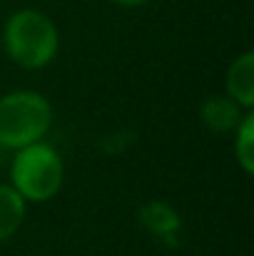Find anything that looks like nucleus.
Wrapping results in <instances>:
<instances>
[{"instance_id":"nucleus-2","label":"nucleus","mask_w":254,"mask_h":256,"mask_svg":"<svg viewBox=\"0 0 254 256\" xmlns=\"http://www.w3.org/2000/svg\"><path fill=\"white\" fill-rule=\"evenodd\" d=\"M53 104L35 90H13L0 94V150L15 152L40 140L53 130Z\"/></svg>"},{"instance_id":"nucleus-3","label":"nucleus","mask_w":254,"mask_h":256,"mask_svg":"<svg viewBox=\"0 0 254 256\" xmlns=\"http://www.w3.org/2000/svg\"><path fill=\"white\" fill-rule=\"evenodd\" d=\"M63 182H65V162L48 140H40L35 144L13 152L8 184L28 204H45L55 199L63 189Z\"/></svg>"},{"instance_id":"nucleus-6","label":"nucleus","mask_w":254,"mask_h":256,"mask_svg":"<svg viewBox=\"0 0 254 256\" xmlns=\"http://www.w3.org/2000/svg\"><path fill=\"white\" fill-rule=\"evenodd\" d=\"M140 222L142 226L157 236V239H167L174 242V236L179 234L182 229V219H179V212L174 206H169L165 202H150L140 209Z\"/></svg>"},{"instance_id":"nucleus-8","label":"nucleus","mask_w":254,"mask_h":256,"mask_svg":"<svg viewBox=\"0 0 254 256\" xmlns=\"http://www.w3.org/2000/svg\"><path fill=\"white\" fill-rule=\"evenodd\" d=\"M234 134V160L242 174H254V112H244Z\"/></svg>"},{"instance_id":"nucleus-1","label":"nucleus","mask_w":254,"mask_h":256,"mask_svg":"<svg viewBox=\"0 0 254 256\" xmlns=\"http://www.w3.org/2000/svg\"><path fill=\"white\" fill-rule=\"evenodd\" d=\"M3 52L20 70H45L60 52V30L35 8L13 10L3 22Z\"/></svg>"},{"instance_id":"nucleus-5","label":"nucleus","mask_w":254,"mask_h":256,"mask_svg":"<svg viewBox=\"0 0 254 256\" xmlns=\"http://www.w3.org/2000/svg\"><path fill=\"white\" fill-rule=\"evenodd\" d=\"M224 94L242 110H254V52H242L224 75Z\"/></svg>"},{"instance_id":"nucleus-9","label":"nucleus","mask_w":254,"mask_h":256,"mask_svg":"<svg viewBox=\"0 0 254 256\" xmlns=\"http://www.w3.org/2000/svg\"><path fill=\"white\" fill-rule=\"evenodd\" d=\"M112 5H120V8H142L147 5L150 0H110Z\"/></svg>"},{"instance_id":"nucleus-10","label":"nucleus","mask_w":254,"mask_h":256,"mask_svg":"<svg viewBox=\"0 0 254 256\" xmlns=\"http://www.w3.org/2000/svg\"><path fill=\"white\" fill-rule=\"evenodd\" d=\"M0 167H3V150H0Z\"/></svg>"},{"instance_id":"nucleus-7","label":"nucleus","mask_w":254,"mask_h":256,"mask_svg":"<svg viewBox=\"0 0 254 256\" xmlns=\"http://www.w3.org/2000/svg\"><path fill=\"white\" fill-rule=\"evenodd\" d=\"M25 214H28V202L8 182H0V244H5L20 232Z\"/></svg>"},{"instance_id":"nucleus-4","label":"nucleus","mask_w":254,"mask_h":256,"mask_svg":"<svg viewBox=\"0 0 254 256\" xmlns=\"http://www.w3.org/2000/svg\"><path fill=\"white\" fill-rule=\"evenodd\" d=\"M244 112H249V110H242L224 92L222 94H209L199 104V122L204 124L207 132H212L217 137H224V134H232L237 130V124L242 122Z\"/></svg>"}]
</instances>
